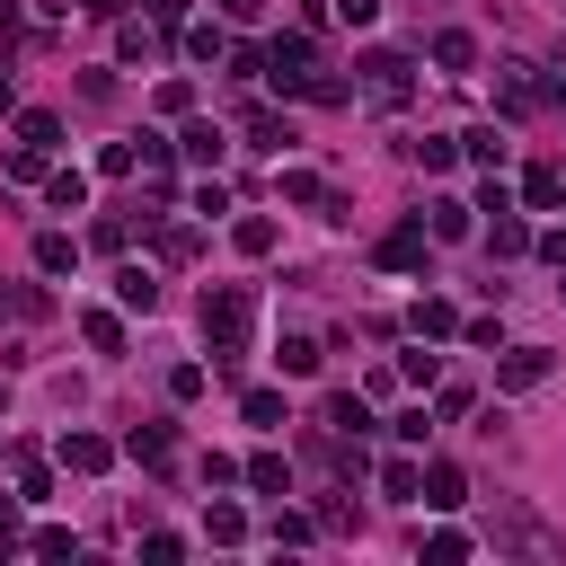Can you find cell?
I'll return each instance as SVG.
<instances>
[{
	"label": "cell",
	"instance_id": "obj_1",
	"mask_svg": "<svg viewBox=\"0 0 566 566\" xmlns=\"http://www.w3.org/2000/svg\"><path fill=\"white\" fill-rule=\"evenodd\" d=\"M248 327H256V292H248V283H212V292H203V336H212V371H221V380H239Z\"/></svg>",
	"mask_w": 566,
	"mask_h": 566
},
{
	"label": "cell",
	"instance_id": "obj_2",
	"mask_svg": "<svg viewBox=\"0 0 566 566\" xmlns=\"http://www.w3.org/2000/svg\"><path fill=\"white\" fill-rule=\"evenodd\" d=\"M354 71H363V97H371V106H407V88H416V62L389 53V44H371Z\"/></svg>",
	"mask_w": 566,
	"mask_h": 566
},
{
	"label": "cell",
	"instance_id": "obj_3",
	"mask_svg": "<svg viewBox=\"0 0 566 566\" xmlns=\"http://www.w3.org/2000/svg\"><path fill=\"white\" fill-rule=\"evenodd\" d=\"M539 380H557V354L548 345H513V354H495V389H539Z\"/></svg>",
	"mask_w": 566,
	"mask_h": 566
},
{
	"label": "cell",
	"instance_id": "obj_4",
	"mask_svg": "<svg viewBox=\"0 0 566 566\" xmlns=\"http://www.w3.org/2000/svg\"><path fill=\"white\" fill-rule=\"evenodd\" d=\"M495 97H504V115H531L548 97V80H531V62H495Z\"/></svg>",
	"mask_w": 566,
	"mask_h": 566
},
{
	"label": "cell",
	"instance_id": "obj_5",
	"mask_svg": "<svg viewBox=\"0 0 566 566\" xmlns=\"http://www.w3.org/2000/svg\"><path fill=\"white\" fill-rule=\"evenodd\" d=\"M150 248H159V265H195V256H203V230H195V221H159V212H150Z\"/></svg>",
	"mask_w": 566,
	"mask_h": 566
},
{
	"label": "cell",
	"instance_id": "obj_6",
	"mask_svg": "<svg viewBox=\"0 0 566 566\" xmlns=\"http://www.w3.org/2000/svg\"><path fill=\"white\" fill-rule=\"evenodd\" d=\"M53 460H62V469H80V478H97V469L115 460V442H106V433H62V442H53Z\"/></svg>",
	"mask_w": 566,
	"mask_h": 566
},
{
	"label": "cell",
	"instance_id": "obj_7",
	"mask_svg": "<svg viewBox=\"0 0 566 566\" xmlns=\"http://www.w3.org/2000/svg\"><path fill=\"white\" fill-rule=\"evenodd\" d=\"M424 239H433L424 221H398V230L380 239V265H398V274H416V265H424Z\"/></svg>",
	"mask_w": 566,
	"mask_h": 566
},
{
	"label": "cell",
	"instance_id": "obj_8",
	"mask_svg": "<svg viewBox=\"0 0 566 566\" xmlns=\"http://www.w3.org/2000/svg\"><path fill=\"white\" fill-rule=\"evenodd\" d=\"M124 451H133L142 469H168V460H177V433H168V424H133V433H124Z\"/></svg>",
	"mask_w": 566,
	"mask_h": 566
},
{
	"label": "cell",
	"instance_id": "obj_9",
	"mask_svg": "<svg viewBox=\"0 0 566 566\" xmlns=\"http://www.w3.org/2000/svg\"><path fill=\"white\" fill-rule=\"evenodd\" d=\"M283 142H301V133H292V115H274V106H248V150H283Z\"/></svg>",
	"mask_w": 566,
	"mask_h": 566
},
{
	"label": "cell",
	"instance_id": "obj_10",
	"mask_svg": "<svg viewBox=\"0 0 566 566\" xmlns=\"http://www.w3.org/2000/svg\"><path fill=\"white\" fill-rule=\"evenodd\" d=\"M177 150H186L195 168H221V124H203V115H186V133H177Z\"/></svg>",
	"mask_w": 566,
	"mask_h": 566
},
{
	"label": "cell",
	"instance_id": "obj_11",
	"mask_svg": "<svg viewBox=\"0 0 566 566\" xmlns=\"http://www.w3.org/2000/svg\"><path fill=\"white\" fill-rule=\"evenodd\" d=\"M522 248H531V221H522V212L504 203V212L486 221V256H522Z\"/></svg>",
	"mask_w": 566,
	"mask_h": 566
},
{
	"label": "cell",
	"instance_id": "obj_12",
	"mask_svg": "<svg viewBox=\"0 0 566 566\" xmlns=\"http://www.w3.org/2000/svg\"><path fill=\"white\" fill-rule=\"evenodd\" d=\"M115 301L124 310H159V274L150 265H115Z\"/></svg>",
	"mask_w": 566,
	"mask_h": 566
},
{
	"label": "cell",
	"instance_id": "obj_13",
	"mask_svg": "<svg viewBox=\"0 0 566 566\" xmlns=\"http://www.w3.org/2000/svg\"><path fill=\"white\" fill-rule=\"evenodd\" d=\"M424 504H433V513H451V504H469V478H460L451 460H433V469H424Z\"/></svg>",
	"mask_w": 566,
	"mask_h": 566
},
{
	"label": "cell",
	"instance_id": "obj_14",
	"mask_svg": "<svg viewBox=\"0 0 566 566\" xmlns=\"http://www.w3.org/2000/svg\"><path fill=\"white\" fill-rule=\"evenodd\" d=\"M433 62H442V71H478V35H469V27H442V35H433Z\"/></svg>",
	"mask_w": 566,
	"mask_h": 566
},
{
	"label": "cell",
	"instance_id": "obj_15",
	"mask_svg": "<svg viewBox=\"0 0 566 566\" xmlns=\"http://www.w3.org/2000/svg\"><path fill=\"white\" fill-rule=\"evenodd\" d=\"M327 433H354V442H363V433H371V407H363L354 389H336V398H327Z\"/></svg>",
	"mask_w": 566,
	"mask_h": 566
},
{
	"label": "cell",
	"instance_id": "obj_16",
	"mask_svg": "<svg viewBox=\"0 0 566 566\" xmlns=\"http://www.w3.org/2000/svg\"><path fill=\"white\" fill-rule=\"evenodd\" d=\"M398 150H407L416 168H433V177H442V168L460 159V142H451V133H424V142H398Z\"/></svg>",
	"mask_w": 566,
	"mask_h": 566
},
{
	"label": "cell",
	"instance_id": "obj_17",
	"mask_svg": "<svg viewBox=\"0 0 566 566\" xmlns=\"http://www.w3.org/2000/svg\"><path fill=\"white\" fill-rule=\"evenodd\" d=\"M424 212H433V221H424L433 239H469V212H478V203H460V195H442V203H424Z\"/></svg>",
	"mask_w": 566,
	"mask_h": 566
},
{
	"label": "cell",
	"instance_id": "obj_18",
	"mask_svg": "<svg viewBox=\"0 0 566 566\" xmlns=\"http://www.w3.org/2000/svg\"><path fill=\"white\" fill-rule=\"evenodd\" d=\"M416 336H424V345L460 336V310H451V301H416Z\"/></svg>",
	"mask_w": 566,
	"mask_h": 566
},
{
	"label": "cell",
	"instance_id": "obj_19",
	"mask_svg": "<svg viewBox=\"0 0 566 566\" xmlns=\"http://www.w3.org/2000/svg\"><path fill=\"white\" fill-rule=\"evenodd\" d=\"M274 363H283L292 380H310V371L327 363V345H318V336H283V354H274Z\"/></svg>",
	"mask_w": 566,
	"mask_h": 566
},
{
	"label": "cell",
	"instance_id": "obj_20",
	"mask_svg": "<svg viewBox=\"0 0 566 566\" xmlns=\"http://www.w3.org/2000/svg\"><path fill=\"white\" fill-rule=\"evenodd\" d=\"M203 539L239 548V539H248V513H239V504H203Z\"/></svg>",
	"mask_w": 566,
	"mask_h": 566
},
{
	"label": "cell",
	"instance_id": "obj_21",
	"mask_svg": "<svg viewBox=\"0 0 566 566\" xmlns=\"http://www.w3.org/2000/svg\"><path fill=\"white\" fill-rule=\"evenodd\" d=\"M115 53H124V62H150V53H159V27L124 18V27H115Z\"/></svg>",
	"mask_w": 566,
	"mask_h": 566
},
{
	"label": "cell",
	"instance_id": "obj_22",
	"mask_svg": "<svg viewBox=\"0 0 566 566\" xmlns=\"http://www.w3.org/2000/svg\"><path fill=\"white\" fill-rule=\"evenodd\" d=\"M44 195H53V212H80V203H88V177H80V168H53Z\"/></svg>",
	"mask_w": 566,
	"mask_h": 566
},
{
	"label": "cell",
	"instance_id": "obj_23",
	"mask_svg": "<svg viewBox=\"0 0 566 566\" xmlns=\"http://www.w3.org/2000/svg\"><path fill=\"white\" fill-rule=\"evenodd\" d=\"M557 195H566L557 168H531V177H522V203H531V212H557Z\"/></svg>",
	"mask_w": 566,
	"mask_h": 566
},
{
	"label": "cell",
	"instance_id": "obj_24",
	"mask_svg": "<svg viewBox=\"0 0 566 566\" xmlns=\"http://www.w3.org/2000/svg\"><path fill=\"white\" fill-rule=\"evenodd\" d=\"M80 336H88L97 354H124V318H115V310H88V318H80Z\"/></svg>",
	"mask_w": 566,
	"mask_h": 566
},
{
	"label": "cell",
	"instance_id": "obj_25",
	"mask_svg": "<svg viewBox=\"0 0 566 566\" xmlns=\"http://www.w3.org/2000/svg\"><path fill=\"white\" fill-rule=\"evenodd\" d=\"M239 416H248V424H265V433H283V389H248V398H239Z\"/></svg>",
	"mask_w": 566,
	"mask_h": 566
},
{
	"label": "cell",
	"instance_id": "obj_26",
	"mask_svg": "<svg viewBox=\"0 0 566 566\" xmlns=\"http://www.w3.org/2000/svg\"><path fill=\"white\" fill-rule=\"evenodd\" d=\"M380 495H398V504L424 495V469H416V460H380Z\"/></svg>",
	"mask_w": 566,
	"mask_h": 566
},
{
	"label": "cell",
	"instance_id": "obj_27",
	"mask_svg": "<svg viewBox=\"0 0 566 566\" xmlns=\"http://www.w3.org/2000/svg\"><path fill=\"white\" fill-rule=\"evenodd\" d=\"M18 142H35V150H53V142H62V115H44V106H27V115H18Z\"/></svg>",
	"mask_w": 566,
	"mask_h": 566
},
{
	"label": "cell",
	"instance_id": "obj_28",
	"mask_svg": "<svg viewBox=\"0 0 566 566\" xmlns=\"http://www.w3.org/2000/svg\"><path fill=\"white\" fill-rule=\"evenodd\" d=\"M71 256H80L71 230H44V239H35V265H44V274H71Z\"/></svg>",
	"mask_w": 566,
	"mask_h": 566
},
{
	"label": "cell",
	"instance_id": "obj_29",
	"mask_svg": "<svg viewBox=\"0 0 566 566\" xmlns=\"http://www.w3.org/2000/svg\"><path fill=\"white\" fill-rule=\"evenodd\" d=\"M18 495H27V504H44V495H53V469H44L35 451H18Z\"/></svg>",
	"mask_w": 566,
	"mask_h": 566
},
{
	"label": "cell",
	"instance_id": "obj_30",
	"mask_svg": "<svg viewBox=\"0 0 566 566\" xmlns=\"http://www.w3.org/2000/svg\"><path fill=\"white\" fill-rule=\"evenodd\" d=\"M265 531H274V548H301V539H310L318 522H310V513H283V504H274V513H265Z\"/></svg>",
	"mask_w": 566,
	"mask_h": 566
},
{
	"label": "cell",
	"instance_id": "obj_31",
	"mask_svg": "<svg viewBox=\"0 0 566 566\" xmlns=\"http://www.w3.org/2000/svg\"><path fill=\"white\" fill-rule=\"evenodd\" d=\"M186 53H195V62H221V53H230V35L203 18V27H186Z\"/></svg>",
	"mask_w": 566,
	"mask_h": 566
},
{
	"label": "cell",
	"instance_id": "obj_32",
	"mask_svg": "<svg viewBox=\"0 0 566 566\" xmlns=\"http://www.w3.org/2000/svg\"><path fill=\"white\" fill-rule=\"evenodd\" d=\"M460 150H469L478 168H504V142H495V124H478V133H460Z\"/></svg>",
	"mask_w": 566,
	"mask_h": 566
},
{
	"label": "cell",
	"instance_id": "obj_33",
	"mask_svg": "<svg viewBox=\"0 0 566 566\" xmlns=\"http://www.w3.org/2000/svg\"><path fill=\"white\" fill-rule=\"evenodd\" d=\"M230 239H239V256H265V248H274V221H265V212H248Z\"/></svg>",
	"mask_w": 566,
	"mask_h": 566
},
{
	"label": "cell",
	"instance_id": "obj_34",
	"mask_svg": "<svg viewBox=\"0 0 566 566\" xmlns=\"http://www.w3.org/2000/svg\"><path fill=\"white\" fill-rule=\"evenodd\" d=\"M248 486H256V495H283V451H256V460H248Z\"/></svg>",
	"mask_w": 566,
	"mask_h": 566
},
{
	"label": "cell",
	"instance_id": "obj_35",
	"mask_svg": "<svg viewBox=\"0 0 566 566\" xmlns=\"http://www.w3.org/2000/svg\"><path fill=\"white\" fill-rule=\"evenodd\" d=\"M424 557H433V566H460V557H469V531H433Z\"/></svg>",
	"mask_w": 566,
	"mask_h": 566
},
{
	"label": "cell",
	"instance_id": "obj_36",
	"mask_svg": "<svg viewBox=\"0 0 566 566\" xmlns=\"http://www.w3.org/2000/svg\"><path fill=\"white\" fill-rule=\"evenodd\" d=\"M159 115H195V88L186 80H159Z\"/></svg>",
	"mask_w": 566,
	"mask_h": 566
},
{
	"label": "cell",
	"instance_id": "obj_37",
	"mask_svg": "<svg viewBox=\"0 0 566 566\" xmlns=\"http://www.w3.org/2000/svg\"><path fill=\"white\" fill-rule=\"evenodd\" d=\"M88 239H97V248H106V256H115V248H124V239H133V221H124V212H106V221H97V230H88Z\"/></svg>",
	"mask_w": 566,
	"mask_h": 566
},
{
	"label": "cell",
	"instance_id": "obj_38",
	"mask_svg": "<svg viewBox=\"0 0 566 566\" xmlns=\"http://www.w3.org/2000/svg\"><path fill=\"white\" fill-rule=\"evenodd\" d=\"M168 398H203V363H177L168 371Z\"/></svg>",
	"mask_w": 566,
	"mask_h": 566
},
{
	"label": "cell",
	"instance_id": "obj_39",
	"mask_svg": "<svg viewBox=\"0 0 566 566\" xmlns=\"http://www.w3.org/2000/svg\"><path fill=\"white\" fill-rule=\"evenodd\" d=\"M531 248H539V256H548V265H557V274H566V230H539V239H531Z\"/></svg>",
	"mask_w": 566,
	"mask_h": 566
},
{
	"label": "cell",
	"instance_id": "obj_40",
	"mask_svg": "<svg viewBox=\"0 0 566 566\" xmlns=\"http://www.w3.org/2000/svg\"><path fill=\"white\" fill-rule=\"evenodd\" d=\"M336 18H345V27H371V18H380V0H336Z\"/></svg>",
	"mask_w": 566,
	"mask_h": 566
},
{
	"label": "cell",
	"instance_id": "obj_41",
	"mask_svg": "<svg viewBox=\"0 0 566 566\" xmlns=\"http://www.w3.org/2000/svg\"><path fill=\"white\" fill-rule=\"evenodd\" d=\"M9 531H18V504H9V495H0V548H9Z\"/></svg>",
	"mask_w": 566,
	"mask_h": 566
},
{
	"label": "cell",
	"instance_id": "obj_42",
	"mask_svg": "<svg viewBox=\"0 0 566 566\" xmlns=\"http://www.w3.org/2000/svg\"><path fill=\"white\" fill-rule=\"evenodd\" d=\"M9 35H18V9H9V0H0V44H9Z\"/></svg>",
	"mask_w": 566,
	"mask_h": 566
},
{
	"label": "cell",
	"instance_id": "obj_43",
	"mask_svg": "<svg viewBox=\"0 0 566 566\" xmlns=\"http://www.w3.org/2000/svg\"><path fill=\"white\" fill-rule=\"evenodd\" d=\"M548 106H566V71H548Z\"/></svg>",
	"mask_w": 566,
	"mask_h": 566
},
{
	"label": "cell",
	"instance_id": "obj_44",
	"mask_svg": "<svg viewBox=\"0 0 566 566\" xmlns=\"http://www.w3.org/2000/svg\"><path fill=\"white\" fill-rule=\"evenodd\" d=\"M80 9H97V18H124V0H80Z\"/></svg>",
	"mask_w": 566,
	"mask_h": 566
},
{
	"label": "cell",
	"instance_id": "obj_45",
	"mask_svg": "<svg viewBox=\"0 0 566 566\" xmlns=\"http://www.w3.org/2000/svg\"><path fill=\"white\" fill-rule=\"evenodd\" d=\"M221 9H230V18H256V9H265V0H221Z\"/></svg>",
	"mask_w": 566,
	"mask_h": 566
},
{
	"label": "cell",
	"instance_id": "obj_46",
	"mask_svg": "<svg viewBox=\"0 0 566 566\" xmlns=\"http://www.w3.org/2000/svg\"><path fill=\"white\" fill-rule=\"evenodd\" d=\"M327 9H336V0H301V18H327Z\"/></svg>",
	"mask_w": 566,
	"mask_h": 566
},
{
	"label": "cell",
	"instance_id": "obj_47",
	"mask_svg": "<svg viewBox=\"0 0 566 566\" xmlns=\"http://www.w3.org/2000/svg\"><path fill=\"white\" fill-rule=\"evenodd\" d=\"M177 9H186V0H150V18H177Z\"/></svg>",
	"mask_w": 566,
	"mask_h": 566
},
{
	"label": "cell",
	"instance_id": "obj_48",
	"mask_svg": "<svg viewBox=\"0 0 566 566\" xmlns=\"http://www.w3.org/2000/svg\"><path fill=\"white\" fill-rule=\"evenodd\" d=\"M0 106H9V71H0Z\"/></svg>",
	"mask_w": 566,
	"mask_h": 566
},
{
	"label": "cell",
	"instance_id": "obj_49",
	"mask_svg": "<svg viewBox=\"0 0 566 566\" xmlns=\"http://www.w3.org/2000/svg\"><path fill=\"white\" fill-rule=\"evenodd\" d=\"M0 310H18V292H0Z\"/></svg>",
	"mask_w": 566,
	"mask_h": 566
},
{
	"label": "cell",
	"instance_id": "obj_50",
	"mask_svg": "<svg viewBox=\"0 0 566 566\" xmlns=\"http://www.w3.org/2000/svg\"><path fill=\"white\" fill-rule=\"evenodd\" d=\"M557 292H566V283H557Z\"/></svg>",
	"mask_w": 566,
	"mask_h": 566
}]
</instances>
